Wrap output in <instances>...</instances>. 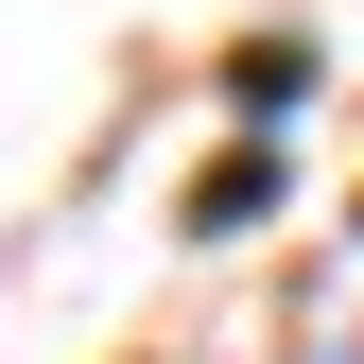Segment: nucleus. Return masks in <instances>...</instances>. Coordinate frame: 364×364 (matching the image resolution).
<instances>
[{
  "label": "nucleus",
  "instance_id": "obj_1",
  "mask_svg": "<svg viewBox=\"0 0 364 364\" xmlns=\"http://www.w3.org/2000/svg\"><path fill=\"white\" fill-rule=\"evenodd\" d=\"M260 191H278V156H225L208 191H191V225H208V243H225V225H260Z\"/></svg>",
  "mask_w": 364,
  "mask_h": 364
}]
</instances>
